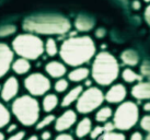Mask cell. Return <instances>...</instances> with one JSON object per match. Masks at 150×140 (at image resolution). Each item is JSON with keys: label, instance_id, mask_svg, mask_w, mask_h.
Returning <instances> with one entry per match:
<instances>
[{"label": "cell", "instance_id": "13", "mask_svg": "<svg viewBox=\"0 0 150 140\" xmlns=\"http://www.w3.org/2000/svg\"><path fill=\"white\" fill-rule=\"evenodd\" d=\"M44 69H45L46 74L50 78L56 79V80L64 78L68 74L67 66L63 62H58V60H50V62H48L45 65Z\"/></svg>", "mask_w": 150, "mask_h": 140}, {"label": "cell", "instance_id": "23", "mask_svg": "<svg viewBox=\"0 0 150 140\" xmlns=\"http://www.w3.org/2000/svg\"><path fill=\"white\" fill-rule=\"evenodd\" d=\"M44 52L48 57H55L59 54V47L57 45V42L53 37H48L44 42Z\"/></svg>", "mask_w": 150, "mask_h": 140}, {"label": "cell", "instance_id": "24", "mask_svg": "<svg viewBox=\"0 0 150 140\" xmlns=\"http://www.w3.org/2000/svg\"><path fill=\"white\" fill-rule=\"evenodd\" d=\"M122 79L127 83H135V82H140L142 77L140 74H138L136 71H134L132 68H125L122 71Z\"/></svg>", "mask_w": 150, "mask_h": 140}, {"label": "cell", "instance_id": "14", "mask_svg": "<svg viewBox=\"0 0 150 140\" xmlns=\"http://www.w3.org/2000/svg\"><path fill=\"white\" fill-rule=\"evenodd\" d=\"M83 91V86H81V84H77L74 88L69 89L66 92V94L64 95L62 101H60V106L63 108H68L74 103H77V101L80 98V95L82 94Z\"/></svg>", "mask_w": 150, "mask_h": 140}, {"label": "cell", "instance_id": "33", "mask_svg": "<svg viewBox=\"0 0 150 140\" xmlns=\"http://www.w3.org/2000/svg\"><path fill=\"white\" fill-rule=\"evenodd\" d=\"M54 140H75V138L72 137V135L67 134V132H60L57 136L55 137Z\"/></svg>", "mask_w": 150, "mask_h": 140}, {"label": "cell", "instance_id": "2", "mask_svg": "<svg viewBox=\"0 0 150 140\" xmlns=\"http://www.w3.org/2000/svg\"><path fill=\"white\" fill-rule=\"evenodd\" d=\"M23 29L36 35H63L70 31L71 23L62 16H38L25 19Z\"/></svg>", "mask_w": 150, "mask_h": 140}, {"label": "cell", "instance_id": "11", "mask_svg": "<svg viewBox=\"0 0 150 140\" xmlns=\"http://www.w3.org/2000/svg\"><path fill=\"white\" fill-rule=\"evenodd\" d=\"M14 60V52L12 48L6 44L0 43V79L8 74Z\"/></svg>", "mask_w": 150, "mask_h": 140}, {"label": "cell", "instance_id": "38", "mask_svg": "<svg viewBox=\"0 0 150 140\" xmlns=\"http://www.w3.org/2000/svg\"><path fill=\"white\" fill-rule=\"evenodd\" d=\"M129 140H144V136H142V132H135L130 135V139Z\"/></svg>", "mask_w": 150, "mask_h": 140}, {"label": "cell", "instance_id": "29", "mask_svg": "<svg viewBox=\"0 0 150 140\" xmlns=\"http://www.w3.org/2000/svg\"><path fill=\"white\" fill-rule=\"evenodd\" d=\"M16 31H17V28L14 25H4L2 28H0V37L10 36L16 33Z\"/></svg>", "mask_w": 150, "mask_h": 140}, {"label": "cell", "instance_id": "8", "mask_svg": "<svg viewBox=\"0 0 150 140\" xmlns=\"http://www.w3.org/2000/svg\"><path fill=\"white\" fill-rule=\"evenodd\" d=\"M23 86L30 95L40 98L46 95L52 89L50 79L42 72H32L23 80Z\"/></svg>", "mask_w": 150, "mask_h": 140}, {"label": "cell", "instance_id": "46", "mask_svg": "<svg viewBox=\"0 0 150 140\" xmlns=\"http://www.w3.org/2000/svg\"><path fill=\"white\" fill-rule=\"evenodd\" d=\"M0 91H1V86H0Z\"/></svg>", "mask_w": 150, "mask_h": 140}, {"label": "cell", "instance_id": "16", "mask_svg": "<svg viewBox=\"0 0 150 140\" xmlns=\"http://www.w3.org/2000/svg\"><path fill=\"white\" fill-rule=\"evenodd\" d=\"M130 94L134 99L139 101L150 100V82H138L132 88Z\"/></svg>", "mask_w": 150, "mask_h": 140}, {"label": "cell", "instance_id": "45", "mask_svg": "<svg viewBox=\"0 0 150 140\" xmlns=\"http://www.w3.org/2000/svg\"><path fill=\"white\" fill-rule=\"evenodd\" d=\"M145 2H147V4H150V0H144Z\"/></svg>", "mask_w": 150, "mask_h": 140}, {"label": "cell", "instance_id": "5", "mask_svg": "<svg viewBox=\"0 0 150 140\" xmlns=\"http://www.w3.org/2000/svg\"><path fill=\"white\" fill-rule=\"evenodd\" d=\"M11 48L19 57L25 58L30 62L38 60L44 52V41L33 33H21L13 38Z\"/></svg>", "mask_w": 150, "mask_h": 140}, {"label": "cell", "instance_id": "7", "mask_svg": "<svg viewBox=\"0 0 150 140\" xmlns=\"http://www.w3.org/2000/svg\"><path fill=\"white\" fill-rule=\"evenodd\" d=\"M105 101L104 93L99 87L87 88L76 103V112L81 115L91 114L99 110Z\"/></svg>", "mask_w": 150, "mask_h": 140}, {"label": "cell", "instance_id": "9", "mask_svg": "<svg viewBox=\"0 0 150 140\" xmlns=\"http://www.w3.org/2000/svg\"><path fill=\"white\" fill-rule=\"evenodd\" d=\"M78 123V113L75 110L68 108L66 111H64L55 120V130L57 132H65L69 130L72 126H75Z\"/></svg>", "mask_w": 150, "mask_h": 140}, {"label": "cell", "instance_id": "26", "mask_svg": "<svg viewBox=\"0 0 150 140\" xmlns=\"http://www.w3.org/2000/svg\"><path fill=\"white\" fill-rule=\"evenodd\" d=\"M11 122V112L9 111L7 106L0 102V129L7 127Z\"/></svg>", "mask_w": 150, "mask_h": 140}, {"label": "cell", "instance_id": "40", "mask_svg": "<svg viewBox=\"0 0 150 140\" xmlns=\"http://www.w3.org/2000/svg\"><path fill=\"white\" fill-rule=\"evenodd\" d=\"M105 35H106V31L103 28H100L96 31V37H98V38H103Z\"/></svg>", "mask_w": 150, "mask_h": 140}, {"label": "cell", "instance_id": "15", "mask_svg": "<svg viewBox=\"0 0 150 140\" xmlns=\"http://www.w3.org/2000/svg\"><path fill=\"white\" fill-rule=\"evenodd\" d=\"M90 76H91L90 69L88 67H84V66L76 67V68H74L71 71H69L67 74L69 82H74V83L83 82L87 79H89Z\"/></svg>", "mask_w": 150, "mask_h": 140}, {"label": "cell", "instance_id": "21", "mask_svg": "<svg viewBox=\"0 0 150 140\" xmlns=\"http://www.w3.org/2000/svg\"><path fill=\"white\" fill-rule=\"evenodd\" d=\"M113 114L114 112L110 106H101L96 113L94 119L96 123L99 124H105L106 122L113 118Z\"/></svg>", "mask_w": 150, "mask_h": 140}, {"label": "cell", "instance_id": "6", "mask_svg": "<svg viewBox=\"0 0 150 140\" xmlns=\"http://www.w3.org/2000/svg\"><path fill=\"white\" fill-rule=\"evenodd\" d=\"M139 107L133 101L121 103L113 114L112 122L118 132H127L137 125L139 120Z\"/></svg>", "mask_w": 150, "mask_h": 140}, {"label": "cell", "instance_id": "37", "mask_svg": "<svg viewBox=\"0 0 150 140\" xmlns=\"http://www.w3.org/2000/svg\"><path fill=\"white\" fill-rule=\"evenodd\" d=\"M144 18H145V20H146L147 24L150 25V4H148V6H147V8L145 9Z\"/></svg>", "mask_w": 150, "mask_h": 140}, {"label": "cell", "instance_id": "42", "mask_svg": "<svg viewBox=\"0 0 150 140\" xmlns=\"http://www.w3.org/2000/svg\"><path fill=\"white\" fill-rule=\"evenodd\" d=\"M144 111L150 112V101L149 102H146V103L144 104Z\"/></svg>", "mask_w": 150, "mask_h": 140}, {"label": "cell", "instance_id": "1", "mask_svg": "<svg viewBox=\"0 0 150 140\" xmlns=\"http://www.w3.org/2000/svg\"><path fill=\"white\" fill-rule=\"evenodd\" d=\"M58 55L66 66L81 67L96 57V42L89 35L71 36L59 46Z\"/></svg>", "mask_w": 150, "mask_h": 140}, {"label": "cell", "instance_id": "20", "mask_svg": "<svg viewBox=\"0 0 150 140\" xmlns=\"http://www.w3.org/2000/svg\"><path fill=\"white\" fill-rule=\"evenodd\" d=\"M74 25L78 32H89L94 28V21L86 16H79L76 18Z\"/></svg>", "mask_w": 150, "mask_h": 140}, {"label": "cell", "instance_id": "10", "mask_svg": "<svg viewBox=\"0 0 150 140\" xmlns=\"http://www.w3.org/2000/svg\"><path fill=\"white\" fill-rule=\"evenodd\" d=\"M20 90V82L16 76H10L6 79L4 84L1 86L0 91V98L4 102H11L16 100L19 94Z\"/></svg>", "mask_w": 150, "mask_h": 140}, {"label": "cell", "instance_id": "35", "mask_svg": "<svg viewBox=\"0 0 150 140\" xmlns=\"http://www.w3.org/2000/svg\"><path fill=\"white\" fill-rule=\"evenodd\" d=\"M19 132L17 124H9L8 126H7V132L10 134V135H12V134H14V132Z\"/></svg>", "mask_w": 150, "mask_h": 140}, {"label": "cell", "instance_id": "17", "mask_svg": "<svg viewBox=\"0 0 150 140\" xmlns=\"http://www.w3.org/2000/svg\"><path fill=\"white\" fill-rule=\"evenodd\" d=\"M92 128H93V124H92V120L89 118V117H83L76 124V128H75V135L77 138L79 139H83L88 135H90Z\"/></svg>", "mask_w": 150, "mask_h": 140}, {"label": "cell", "instance_id": "31", "mask_svg": "<svg viewBox=\"0 0 150 140\" xmlns=\"http://www.w3.org/2000/svg\"><path fill=\"white\" fill-rule=\"evenodd\" d=\"M24 139H25V132H23V130H19V132L10 135L8 138H6V140H24Z\"/></svg>", "mask_w": 150, "mask_h": 140}, {"label": "cell", "instance_id": "30", "mask_svg": "<svg viewBox=\"0 0 150 140\" xmlns=\"http://www.w3.org/2000/svg\"><path fill=\"white\" fill-rule=\"evenodd\" d=\"M104 134V129H103V126H96V127L92 128L91 132H90V138L92 140H98L102 135Z\"/></svg>", "mask_w": 150, "mask_h": 140}, {"label": "cell", "instance_id": "34", "mask_svg": "<svg viewBox=\"0 0 150 140\" xmlns=\"http://www.w3.org/2000/svg\"><path fill=\"white\" fill-rule=\"evenodd\" d=\"M103 129H104V132H114L115 130V126H114V123L113 122H106L105 124H103Z\"/></svg>", "mask_w": 150, "mask_h": 140}, {"label": "cell", "instance_id": "36", "mask_svg": "<svg viewBox=\"0 0 150 140\" xmlns=\"http://www.w3.org/2000/svg\"><path fill=\"white\" fill-rule=\"evenodd\" d=\"M40 139L41 140H50L52 139V132H48V130H43L42 134H41Z\"/></svg>", "mask_w": 150, "mask_h": 140}, {"label": "cell", "instance_id": "43", "mask_svg": "<svg viewBox=\"0 0 150 140\" xmlns=\"http://www.w3.org/2000/svg\"><path fill=\"white\" fill-rule=\"evenodd\" d=\"M84 82H86V87L90 88V87H92V82H93V80H89V79H87Z\"/></svg>", "mask_w": 150, "mask_h": 140}, {"label": "cell", "instance_id": "22", "mask_svg": "<svg viewBox=\"0 0 150 140\" xmlns=\"http://www.w3.org/2000/svg\"><path fill=\"white\" fill-rule=\"evenodd\" d=\"M121 60L123 62V64H125L126 66H137L138 62H139V55L135 50H124L121 54Z\"/></svg>", "mask_w": 150, "mask_h": 140}, {"label": "cell", "instance_id": "18", "mask_svg": "<svg viewBox=\"0 0 150 140\" xmlns=\"http://www.w3.org/2000/svg\"><path fill=\"white\" fill-rule=\"evenodd\" d=\"M58 105H60V101H59L57 94L47 93L43 96L41 107H42V111L45 112L46 114H52V112H54Z\"/></svg>", "mask_w": 150, "mask_h": 140}, {"label": "cell", "instance_id": "32", "mask_svg": "<svg viewBox=\"0 0 150 140\" xmlns=\"http://www.w3.org/2000/svg\"><path fill=\"white\" fill-rule=\"evenodd\" d=\"M140 125H142V129H145L146 132H150V116H145V117L140 120Z\"/></svg>", "mask_w": 150, "mask_h": 140}, {"label": "cell", "instance_id": "44", "mask_svg": "<svg viewBox=\"0 0 150 140\" xmlns=\"http://www.w3.org/2000/svg\"><path fill=\"white\" fill-rule=\"evenodd\" d=\"M0 140H6V136L1 130H0Z\"/></svg>", "mask_w": 150, "mask_h": 140}, {"label": "cell", "instance_id": "25", "mask_svg": "<svg viewBox=\"0 0 150 140\" xmlns=\"http://www.w3.org/2000/svg\"><path fill=\"white\" fill-rule=\"evenodd\" d=\"M56 116L54 114H47L46 116H44L43 118H40L36 125H35V129L36 130H45L47 127H50V125L55 124V120H56Z\"/></svg>", "mask_w": 150, "mask_h": 140}, {"label": "cell", "instance_id": "19", "mask_svg": "<svg viewBox=\"0 0 150 140\" xmlns=\"http://www.w3.org/2000/svg\"><path fill=\"white\" fill-rule=\"evenodd\" d=\"M31 68H32L31 62L21 57L14 59L12 62V66H11V70L18 76H24V74H29Z\"/></svg>", "mask_w": 150, "mask_h": 140}, {"label": "cell", "instance_id": "12", "mask_svg": "<svg viewBox=\"0 0 150 140\" xmlns=\"http://www.w3.org/2000/svg\"><path fill=\"white\" fill-rule=\"evenodd\" d=\"M127 96V89L123 83H114L112 84L108 92L104 94L105 102L110 104H120L125 102Z\"/></svg>", "mask_w": 150, "mask_h": 140}, {"label": "cell", "instance_id": "39", "mask_svg": "<svg viewBox=\"0 0 150 140\" xmlns=\"http://www.w3.org/2000/svg\"><path fill=\"white\" fill-rule=\"evenodd\" d=\"M132 8L135 10V11H138L142 9V1L139 0H133L132 1Z\"/></svg>", "mask_w": 150, "mask_h": 140}, {"label": "cell", "instance_id": "3", "mask_svg": "<svg viewBox=\"0 0 150 140\" xmlns=\"http://www.w3.org/2000/svg\"><path fill=\"white\" fill-rule=\"evenodd\" d=\"M92 80L101 87L112 86L120 76V64L116 57L102 50L96 54L91 65Z\"/></svg>", "mask_w": 150, "mask_h": 140}, {"label": "cell", "instance_id": "4", "mask_svg": "<svg viewBox=\"0 0 150 140\" xmlns=\"http://www.w3.org/2000/svg\"><path fill=\"white\" fill-rule=\"evenodd\" d=\"M41 111V104L38 103L36 98L30 94L18 96L11 104V114L24 127L35 126L40 120Z\"/></svg>", "mask_w": 150, "mask_h": 140}, {"label": "cell", "instance_id": "28", "mask_svg": "<svg viewBox=\"0 0 150 140\" xmlns=\"http://www.w3.org/2000/svg\"><path fill=\"white\" fill-rule=\"evenodd\" d=\"M98 140H126V136L122 132H104Z\"/></svg>", "mask_w": 150, "mask_h": 140}, {"label": "cell", "instance_id": "27", "mask_svg": "<svg viewBox=\"0 0 150 140\" xmlns=\"http://www.w3.org/2000/svg\"><path fill=\"white\" fill-rule=\"evenodd\" d=\"M54 90L56 93H64V92H67L69 90V80L65 78L58 79L56 80V82L54 83Z\"/></svg>", "mask_w": 150, "mask_h": 140}, {"label": "cell", "instance_id": "41", "mask_svg": "<svg viewBox=\"0 0 150 140\" xmlns=\"http://www.w3.org/2000/svg\"><path fill=\"white\" fill-rule=\"evenodd\" d=\"M24 140H40V137L38 135H31V136L26 137Z\"/></svg>", "mask_w": 150, "mask_h": 140}]
</instances>
